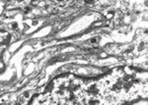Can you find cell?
I'll use <instances>...</instances> for the list:
<instances>
[{
	"label": "cell",
	"instance_id": "6da1fadb",
	"mask_svg": "<svg viewBox=\"0 0 148 105\" xmlns=\"http://www.w3.org/2000/svg\"><path fill=\"white\" fill-rule=\"evenodd\" d=\"M47 3L52 7L59 8V7H66L72 3L73 0H46Z\"/></svg>",
	"mask_w": 148,
	"mask_h": 105
},
{
	"label": "cell",
	"instance_id": "7a4b0ae2",
	"mask_svg": "<svg viewBox=\"0 0 148 105\" xmlns=\"http://www.w3.org/2000/svg\"><path fill=\"white\" fill-rule=\"evenodd\" d=\"M32 0H12V4L16 7H24L29 4Z\"/></svg>",
	"mask_w": 148,
	"mask_h": 105
}]
</instances>
